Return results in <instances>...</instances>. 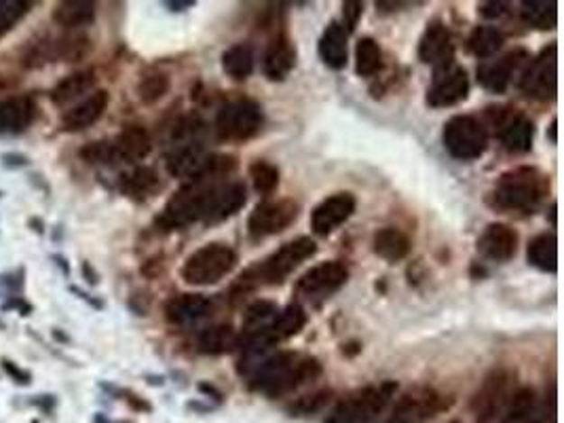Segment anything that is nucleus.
Masks as SVG:
<instances>
[{
  "label": "nucleus",
  "mask_w": 564,
  "mask_h": 423,
  "mask_svg": "<svg viewBox=\"0 0 564 423\" xmlns=\"http://www.w3.org/2000/svg\"><path fill=\"white\" fill-rule=\"evenodd\" d=\"M193 5H195L193 0H184V3H180L178 0V3H167V7H170L171 11H184V9L193 7Z\"/></svg>",
  "instance_id": "52"
},
{
  "label": "nucleus",
  "mask_w": 564,
  "mask_h": 423,
  "mask_svg": "<svg viewBox=\"0 0 564 423\" xmlns=\"http://www.w3.org/2000/svg\"><path fill=\"white\" fill-rule=\"evenodd\" d=\"M372 248H374V253L379 254L383 261L398 262L404 261L406 256L411 254V237H408L402 229L385 226V229H379L374 233V237H372Z\"/></svg>",
  "instance_id": "27"
},
{
  "label": "nucleus",
  "mask_w": 564,
  "mask_h": 423,
  "mask_svg": "<svg viewBox=\"0 0 564 423\" xmlns=\"http://www.w3.org/2000/svg\"><path fill=\"white\" fill-rule=\"evenodd\" d=\"M332 391L330 390H321V391H313V394H307L302 398H296V400L288 407V413L292 417H309L319 413L328 407L330 402Z\"/></svg>",
  "instance_id": "40"
},
{
  "label": "nucleus",
  "mask_w": 564,
  "mask_h": 423,
  "mask_svg": "<svg viewBox=\"0 0 564 423\" xmlns=\"http://www.w3.org/2000/svg\"><path fill=\"white\" fill-rule=\"evenodd\" d=\"M452 400L436 391H423V394H406L395 404L392 417L387 423H423L431 419L442 410L450 409Z\"/></svg>",
  "instance_id": "14"
},
{
  "label": "nucleus",
  "mask_w": 564,
  "mask_h": 423,
  "mask_svg": "<svg viewBox=\"0 0 564 423\" xmlns=\"http://www.w3.org/2000/svg\"><path fill=\"white\" fill-rule=\"evenodd\" d=\"M412 7L411 3H389V0H381V3H376V11H381V14H393V11H400V9H408Z\"/></svg>",
  "instance_id": "48"
},
{
  "label": "nucleus",
  "mask_w": 564,
  "mask_h": 423,
  "mask_svg": "<svg viewBox=\"0 0 564 423\" xmlns=\"http://www.w3.org/2000/svg\"><path fill=\"white\" fill-rule=\"evenodd\" d=\"M36 104L30 96H15L0 102V136H15L32 124Z\"/></svg>",
  "instance_id": "23"
},
{
  "label": "nucleus",
  "mask_w": 564,
  "mask_h": 423,
  "mask_svg": "<svg viewBox=\"0 0 564 423\" xmlns=\"http://www.w3.org/2000/svg\"><path fill=\"white\" fill-rule=\"evenodd\" d=\"M501 423H545L535 390L520 388L512 391L510 400H507L504 409V419H501Z\"/></svg>",
  "instance_id": "24"
},
{
  "label": "nucleus",
  "mask_w": 564,
  "mask_h": 423,
  "mask_svg": "<svg viewBox=\"0 0 564 423\" xmlns=\"http://www.w3.org/2000/svg\"><path fill=\"white\" fill-rule=\"evenodd\" d=\"M362 15H364V3H357V0H347V3H343V23H340V26L345 28L347 34L356 30L357 22L362 20Z\"/></svg>",
  "instance_id": "44"
},
{
  "label": "nucleus",
  "mask_w": 564,
  "mask_h": 423,
  "mask_svg": "<svg viewBox=\"0 0 564 423\" xmlns=\"http://www.w3.org/2000/svg\"><path fill=\"white\" fill-rule=\"evenodd\" d=\"M250 178L254 189H256V193L260 195H271L279 187L277 165L264 161V159H256V161L250 165Z\"/></svg>",
  "instance_id": "39"
},
{
  "label": "nucleus",
  "mask_w": 564,
  "mask_h": 423,
  "mask_svg": "<svg viewBox=\"0 0 564 423\" xmlns=\"http://www.w3.org/2000/svg\"><path fill=\"white\" fill-rule=\"evenodd\" d=\"M512 377L510 372L499 369L493 371L491 375L485 379L482 388L478 390V394L474 396L472 402V410L478 415L480 423H486L497 417L499 413H504L507 400L512 396Z\"/></svg>",
  "instance_id": "13"
},
{
  "label": "nucleus",
  "mask_w": 564,
  "mask_h": 423,
  "mask_svg": "<svg viewBox=\"0 0 564 423\" xmlns=\"http://www.w3.org/2000/svg\"><path fill=\"white\" fill-rule=\"evenodd\" d=\"M556 207L558 206H556V201H554V204L550 206V223H551V226H556Z\"/></svg>",
  "instance_id": "53"
},
{
  "label": "nucleus",
  "mask_w": 564,
  "mask_h": 423,
  "mask_svg": "<svg viewBox=\"0 0 564 423\" xmlns=\"http://www.w3.org/2000/svg\"><path fill=\"white\" fill-rule=\"evenodd\" d=\"M239 347V335L231 324H216L197 335V352L206 355L231 354Z\"/></svg>",
  "instance_id": "25"
},
{
  "label": "nucleus",
  "mask_w": 564,
  "mask_h": 423,
  "mask_svg": "<svg viewBox=\"0 0 564 423\" xmlns=\"http://www.w3.org/2000/svg\"><path fill=\"white\" fill-rule=\"evenodd\" d=\"M263 106L252 97H235L216 115V136L225 143H245L263 130Z\"/></svg>",
  "instance_id": "6"
},
{
  "label": "nucleus",
  "mask_w": 564,
  "mask_h": 423,
  "mask_svg": "<svg viewBox=\"0 0 564 423\" xmlns=\"http://www.w3.org/2000/svg\"><path fill=\"white\" fill-rule=\"evenodd\" d=\"M518 233L510 225L491 223L478 237V253L493 262H507L518 253Z\"/></svg>",
  "instance_id": "18"
},
{
  "label": "nucleus",
  "mask_w": 564,
  "mask_h": 423,
  "mask_svg": "<svg viewBox=\"0 0 564 423\" xmlns=\"http://www.w3.org/2000/svg\"><path fill=\"white\" fill-rule=\"evenodd\" d=\"M7 87V81H5V77H0V89Z\"/></svg>",
  "instance_id": "54"
},
{
  "label": "nucleus",
  "mask_w": 564,
  "mask_h": 423,
  "mask_svg": "<svg viewBox=\"0 0 564 423\" xmlns=\"http://www.w3.org/2000/svg\"><path fill=\"white\" fill-rule=\"evenodd\" d=\"M199 390L203 391V394H208V396H214V400H222V394L218 390L214 388V385H208V383H199Z\"/></svg>",
  "instance_id": "49"
},
{
  "label": "nucleus",
  "mask_w": 564,
  "mask_h": 423,
  "mask_svg": "<svg viewBox=\"0 0 564 423\" xmlns=\"http://www.w3.org/2000/svg\"><path fill=\"white\" fill-rule=\"evenodd\" d=\"M170 87H171L170 77L163 75V72H153V75H148L140 81L138 96L144 104H154L170 91Z\"/></svg>",
  "instance_id": "41"
},
{
  "label": "nucleus",
  "mask_w": 564,
  "mask_h": 423,
  "mask_svg": "<svg viewBox=\"0 0 564 423\" xmlns=\"http://www.w3.org/2000/svg\"><path fill=\"white\" fill-rule=\"evenodd\" d=\"M383 51L381 45L370 36L357 41L356 47V72L359 77H372L381 70Z\"/></svg>",
  "instance_id": "37"
},
{
  "label": "nucleus",
  "mask_w": 564,
  "mask_h": 423,
  "mask_svg": "<svg viewBox=\"0 0 564 423\" xmlns=\"http://www.w3.org/2000/svg\"><path fill=\"white\" fill-rule=\"evenodd\" d=\"M96 87V72L93 70H80V72H72L61 78V81L55 85L51 91V102L55 106H68L79 97H83L85 94Z\"/></svg>",
  "instance_id": "28"
},
{
  "label": "nucleus",
  "mask_w": 564,
  "mask_h": 423,
  "mask_svg": "<svg viewBox=\"0 0 564 423\" xmlns=\"http://www.w3.org/2000/svg\"><path fill=\"white\" fill-rule=\"evenodd\" d=\"M510 7V5L507 3H497V0H493V3H482V5H478V11H480V15L482 17H486V20H499V17H504Z\"/></svg>",
  "instance_id": "45"
},
{
  "label": "nucleus",
  "mask_w": 564,
  "mask_h": 423,
  "mask_svg": "<svg viewBox=\"0 0 564 423\" xmlns=\"http://www.w3.org/2000/svg\"><path fill=\"white\" fill-rule=\"evenodd\" d=\"M212 300L206 294H176L165 303V317L170 324L186 326L212 314Z\"/></svg>",
  "instance_id": "20"
},
{
  "label": "nucleus",
  "mask_w": 564,
  "mask_h": 423,
  "mask_svg": "<svg viewBox=\"0 0 564 423\" xmlns=\"http://www.w3.org/2000/svg\"><path fill=\"white\" fill-rule=\"evenodd\" d=\"M398 383L383 382L351 391L334 404L324 423H374L393 400Z\"/></svg>",
  "instance_id": "4"
},
{
  "label": "nucleus",
  "mask_w": 564,
  "mask_h": 423,
  "mask_svg": "<svg viewBox=\"0 0 564 423\" xmlns=\"http://www.w3.org/2000/svg\"><path fill=\"white\" fill-rule=\"evenodd\" d=\"M80 157L91 165H113V146L110 143H91L80 149Z\"/></svg>",
  "instance_id": "43"
},
{
  "label": "nucleus",
  "mask_w": 564,
  "mask_h": 423,
  "mask_svg": "<svg viewBox=\"0 0 564 423\" xmlns=\"http://www.w3.org/2000/svg\"><path fill=\"white\" fill-rule=\"evenodd\" d=\"M3 165L5 168H23V165H28V157L26 155H17V152H7V155L3 157Z\"/></svg>",
  "instance_id": "47"
},
{
  "label": "nucleus",
  "mask_w": 564,
  "mask_h": 423,
  "mask_svg": "<svg viewBox=\"0 0 564 423\" xmlns=\"http://www.w3.org/2000/svg\"><path fill=\"white\" fill-rule=\"evenodd\" d=\"M347 55H349V47H347L345 28L338 22H332L319 39L321 62L332 70H343L347 66Z\"/></svg>",
  "instance_id": "26"
},
{
  "label": "nucleus",
  "mask_w": 564,
  "mask_h": 423,
  "mask_svg": "<svg viewBox=\"0 0 564 423\" xmlns=\"http://www.w3.org/2000/svg\"><path fill=\"white\" fill-rule=\"evenodd\" d=\"M108 102H110L108 91L104 89L93 91V94L87 96L85 100L74 104L72 108H68L66 113L61 115V127H64L66 132L87 130V127L96 124V121L104 115V110L108 108Z\"/></svg>",
  "instance_id": "19"
},
{
  "label": "nucleus",
  "mask_w": 564,
  "mask_h": 423,
  "mask_svg": "<svg viewBox=\"0 0 564 423\" xmlns=\"http://www.w3.org/2000/svg\"><path fill=\"white\" fill-rule=\"evenodd\" d=\"M299 204L292 199H269L254 207L247 218V233L254 242L286 231L299 218Z\"/></svg>",
  "instance_id": "10"
},
{
  "label": "nucleus",
  "mask_w": 564,
  "mask_h": 423,
  "mask_svg": "<svg viewBox=\"0 0 564 423\" xmlns=\"http://www.w3.org/2000/svg\"><path fill=\"white\" fill-rule=\"evenodd\" d=\"M49 51H51V62L53 60H61V62H80L85 60L91 51V39L83 32H68L60 39L49 41Z\"/></svg>",
  "instance_id": "32"
},
{
  "label": "nucleus",
  "mask_w": 564,
  "mask_h": 423,
  "mask_svg": "<svg viewBox=\"0 0 564 423\" xmlns=\"http://www.w3.org/2000/svg\"><path fill=\"white\" fill-rule=\"evenodd\" d=\"M532 140H535V124L524 115H516L507 124V127L501 132V143L504 149L512 155H522L532 149Z\"/></svg>",
  "instance_id": "30"
},
{
  "label": "nucleus",
  "mask_w": 564,
  "mask_h": 423,
  "mask_svg": "<svg viewBox=\"0 0 564 423\" xmlns=\"http://www.w3.org/2000/svg\"><path fill=\"white\" fill-rule=\"evenodd\" d=\"M526 259L543 273H556L558 269V239L554 233H541L532 237L526 250Z\"/></svg>",
  "instance_id": "33"
},
{
  "label": "nucleus",
  "mask_w": 564,
  "mask_h": 423,
  "mask_svg": "<svg viewBox=\"0 0 564 423\" xmlns=\"http://www.w3.org/2000/svg\"><path fill=\"white\" fill-rule=\"evenodd\" d=\"M324 366L313 355H300L296 352H279L271 358H263L247 372L250 390L260 391L269 398H282L292 394L300 385L311 383L321 377Z\"/></svg>",
  "instance_id": "1"
},
{
  "label": "nucleus",
  "mask_w": 564,
  "mask_h": 423,
  "mask_svg": "<svg viewBox=\"0 0 564 423\" xmlns=\"http://www.w3.org/2000/svg\"><path fill=\"white\" fill-rule=\"evenodd\" d=\"M32 3L28 0H0V39L28 14Z\"/></svg>",
  "instance_id": "42"
},
{
  "label": "nucleus",
  "mask_w": 564,
  "mask_h": 423,
  "mask_svg": "<svg viewBox=\"0 0 564 423\" xmlns=\"http://www.w3.org/2000/svg\"><path fill=\"white\" fill-rule=\"evenodd\" d=\"M469 94V77L461 66L452 64L433 72V83L427 91V104L431 108H448L463 102Z\"/></svg>",
  "instance_id": "12"
},
{
  "label": "nucleus",
  "mask_w": 564,
  "mask_h": 423,
  "mask_svg": "<svg viewBox=\"0 0 564 423\" xmlns=\"http://www.w3.org/2000/svg\"><path fill=\"white\" fill-rule=\"evenodd\" d=\"M237 265V253L228 244H206L182 265V280L190 286H212L227 278Z\"/></svg>",
  "instance_id": "5"
},
{
  "label": "nucleus",
  "mask_w": 564,
  "mask_h": 423,
  "mask_svg": "<svg viewBox=\"0 0 564 423\" xmlns=\"http://www.w3.org/2000/svg\"><path fill=\"white\" fill-rule=\"evenodd\" d=\"M3 369H5V372H7L11 379H14L15 383H20V385H28L30 383V372L22 371L20 366H15L11 360H3Z\"/></svg>",
  "instance_id": "46"
},
{
  "label": "nucleus",
  "mask_w": 564,
  "mask_h": 423,
  "mask_svg": "<svg viewBox=\"0 0 564 423\" xmlns=\"http://www.w3.org/2000/svg\"><path fill=\"white\" fill-rule=\"evenodd\" d=\"M318 253V244L311 237H296L292 242L283 244L263 262H256L239 275L233 292H252L260 286L282 284L290 273H294L302 262L311 259Z\"/></svg>",
  "instance_id": "2"
},
{
  "label": "nucleus",
  "mask_w": 564,
  "mask_h": 423,
  "mask_svg": "<svg viewBox=\"0 0 564 423\" xmlns=\"http://www.w3.org/2000/svg\"><path fill=\"white\" fill-rule=\"evenodd\" d=\"M444 149L458 161H474L485 155L488 133L480 119L472 115H455L446 121L442 132Z\"/></svg>",
  "instance_id": "7"
},
{
  "label": "nucleus",
  "mask_w": 564,
  "mask_h": 423,
  "mask_svg": "<svg viewBox=\"0 0 564 423\" xmlns=\"http://www.w3.org/2000/svg\"><path fill=\"white\" fill-rule=\"evenodd\" d=\"M419 60L423 64L433 66V72L455 64V45H452L448 28L442 22H431L421 36Z\"/></svg>",
  "instance_id": "16"
},
{
  "label": "nucleus",
  "mask_w": 564,
  "mask_h": 423,
  "mask_svg": "<svg viewBox=\"0 0 564 423\" xmlns=\"http://www.w3.org/2000/svg\"><path fill=\"white\" fill-rule=\"evenodd\" d=\"M53 22L61 28L79 30L96 22V3L89 0H64L53 11Z\"/></svg>",
  "instance_id": "29"
},
{
  "label": "nucleus",
  "mask_w": 564,
  "mask_h": 423,
  "mask_svg": "<svg viewBox=\"0 0 564 423\" xmlns=\"http://www.w3.org/2000/svg\"><path fill=\"white\" fill-rule=\"evenodd\" d=\"M296 66V47L288 34H277L264 51L263 70L269 81H286Z\"/></svg>",
  "instance_id": "21"
},
{
  "label": "nucleus",
  "mask_w": 564,
  "mask_h": 423,
  "mask_svg": "<svg viewBox=\"0 0 564 423\" xmlns=\"http://www.w3.org/2000/svg\"><path fill=\"white\" fill-rule=\"evenodd\" d=\"M277 314H279V308H277V303H273V300H266V299L254 300L244 314V335L258 333V330L266 328L273 320H275Z\"/></svg>",
  "instance_id": "38"
},
{
  "label": "nucleus",
  "mask_w": 564,
  "mask_h": 423,
  "mask_svg": "<svg viewBox=\"0 0 564 423\" xmlns=\"http://www.w3.org/2000/svg\"><path fill=\"white\" fill-rule=\"evenodd\" d=\"M83 275L87 278V281H89V284H97V273L93 271V267L89 265V262H83Z\"/></svg>",
  "instance_id": "50"
},
{
  "label": "nucleus",
  "mask_w": 564,
  "mask_h": 423,
  "mask_svg": "<svg viewBox=\"0 0 564 423\" xmlns=\"http://www.w3.org/2000/svg\"><path fill=\"white\" fill-rule=\"evenodd\" d=\"M113 146V159L115 163H138L142 159L148 157L153 149V140L148 132L140 125H127L119 136L115 138Z\"/></svg>",
  "instance_id": "22"
},
{
  "label": "nucleus",
  "mask_w": 564,
  "mask_h": 423,
  "mask_svg": "<svg viewBox=\"0 0 564 423\" xmlns=\"http://www.w3.org/2000/svg\"><path fill=\"white\" fill-rule=\"evenodd\" d=\"M256 66V53L250 42H235L222 53V70L235 81H245Z\"/></svg>",
  "instance_id": "31"
},
{
  "label": "nucleus",
  "mask_w": 564,
  "mask_h": 423,
  "mask_svg": "<svg viewBox=\"0 0 564 423\" xmlns=\"http://www.w3.org/2000/svg\"><path fill=\"white\" fill-rule=\"evenodd\" d=\"M550 193V178L537 168H516L501 174L491 204L504 212L532 214Z\"/></svg>",
  "instance_id": "3"
},
{
  "label": "nucleus",
  "mask_w": 564,
  "mask_h": 423,
  "mask_svg": "<svg viewBox=\"0 0 564 423\" xmlns=\"http://www.w3.org/2000/svg\"><path fill=\"white\" fill-rule=\"evenodd\" d=\"M520 89L524 91L529 97L535 100L548 102L556 97L558 89V47L556 42H551L537 55L535 60H531L526 70L520 77Z\"/></svg>",
  "instance_id": "9"
},
{
  "label": "nucleus",
  "mask_w": 564,
  "mask_h": 423,
  "mask_svg": "<svg viewBox=\"0 0 564 423\" xmlns=\"http://www.w3.org/2000/svg\"><path fill=\"white\" fill-rule=\"evenodd\" d=\"M349 280V269L340 261H326L309 269L300 280L296 281V303H309V305H321L332 294H337L340 288Z\"/></svg>",
  "instance_id": "8"
},
{
  "label": "nucleus",
  "mask_w": 564,
  "mask_h": 423,
  "mask_svg": "<svg viewBox=\"0 0 564 423\" xmlns=\"http://www.w3.org/2000/svg\"><path fill=\"white\" fill-rule=\"evenodd\" d=\"M504 42H505V36L499 28L478 26L472 34H469L467 49H469V53L476 55V58L488 60V58H493V55H497V51H501Z\"/></svg>",
  "instance_id": "35"
},
{
  "label": "nucleus",
  "mask_w": 564,
  "mask_h": 423,
  "mask_svg": "<svg viewBox=\"0 0 564 423\" xmlns=\"http://www.w3.org/2000/svg\"><path fill=\"white\" fill-rule=\"evenodd\" d=\"M121 189L123 193L134 199H148L161 189V178L153 168L146 165H138V168L129 171V174L121 176Z\"/></svg>",
  "instance_id": "34"
},
{
  "label": "nucleus",
  "mask_w": 564,
  "mask_h": 423,
  "mask_svg": "<svg viewBox=\"0 0 564 423\" xmlns=\"http://www.w3.org/2000/svg\"><path fill=\"white\" fill-rule=\"evenodd\" d=\"M531 62V53L524 49L505 53L504 58L486 60L478 66V83L491 94H505L516 77H522Z\"/></svg>",
  "instance_id": "11"
},
{
  "label": "nucleus",
  "mask_w": 564,
  "mask_h": 423,
  "mask_svg": "<svg viewBox=\"0 0 564 423\" xmlns=\"http://www.w3.org/2000/svg\"><path fill=\"white\" fill-rule=\"evenodd\" d=\"M247 201V189L244 182L231 180V182H220V185L212 187L208 199V212L203 223L216 225L222 220L231 218L237 214Z\"/></svg>",
  "instance_id": "17"
},
{
  "label": "nucleus",
  "mask_w": 564,
  "mask_h": 423,
  "mask_svg": "<svg viewBox=\"0 0 564 423\" xmlns=\"http://www.w3.org/2000/svg\"><path fill=\"white\" fill-rule=\"evenodd\" d=\"M520 17L529 28L550 30L556 26V3L554 0H526L520 9Z\"/></svg>",
  "instance_id": "36"
},
{
  "label": "nucleus",
  "mask_w": 564,
  "mask_h": 423,
  "mask_svg": "<svg viewBox=\"0 0 564 423\" xmlns=\"http://www.w3.org/2000/svg\"><path fill=\"white\" fill-rule=\"evenodd\" d=\"M548 136H550L551 144L558 143V119H556V116H554V119H551V124L548 127Z\"/></svg>",
  "instance_id": "51"
},
{
  "label": "nucleus",
  "mask_w": 564,
  "mask_h": 423,
  "mask_svg": "<svg viewBox=\"0 0 564 423\" xmlns=\"http://www.w3.org/2000/svg\"><path fill=\"white\" fill-rule=\"evenodd\" d=\"M357 201L356 195L351 193H334L326 198L321 204L315 207L311 214V229L315 235L326 237L332 231H337L340 225L347 223L356 212Z\"/></svg>",
  "instance_id": "15"
}]
</instances>
